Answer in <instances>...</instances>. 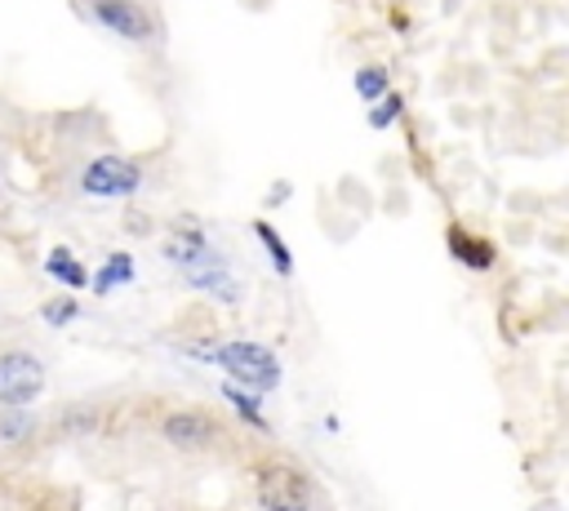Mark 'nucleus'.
<instances>
[{
    "label": "nucleus",
    "mask_w": 569,
    "mask_h": 511,
    "mask_svg": "<svg viewBox=\"0 0 569 511\" xmlns=\"http://www.w3.org/2000/svg\"><path fill=\"white\" fill-rule=\"evenodd\" d=\"M89 9L107 31L124 36V40H147L151 36V13L138 0H89Z\"/></svg>",
    "instance_id": "obj_5"
},
{
    "label": "nucleus",
    "mask_w": 569,
    "mask_h": 511,
    "mask_svg": "<svg viewBox=\"0 0 569 511\" xmlns=\"http://www.w3.org/2000/svg\"><path fill=\"white\" fill-rule=\"evenodd\" d=\"M129 267H133V262H129V253H111V262H107V267H102V275H98V289L107 293L111 284H124V280H129Z\"/></svg>",
    "instance_id": "obj_11"
},
{
    "label": "nucleus",
    "mask_w": 569,
    "mask_h": 511,
    "mask_svg": "<svg viewBox=\"0 0 569 511\" xmlns=\"http://www.w3.org/2000/svg\"><path fill=\"white\" fill-rule=\"evenodd\" d=\"M160 435H164L173 449H209V444L218 440V422L204 418V413L182 409V413H169V418L160 422Z\"/></svg>",
    "instance_id": "obj_6"
},
{
    "label": "nucleus",
    "mask_w": 569,
    "mask_h": 511,
    "mask_svg": "<svg viewBox=\"0 0 569 511\" xmlns=\"http://www.w3.org/2000/svg\"><path fill=\"white\" fill-rule=\"evenodd\" d=\"M44 271L53 275V280H62V284H71V289H80V284H89V271L80 267V258L71 253V249H49V258H44Z\"/></svg>",
    "instance_id": "obj_8"
},
{
    "label": "nucleus",
    "mask_w": 569,
    "mask_h": 511,
    "mask_svg": "<svg viewBox=\"0 0 569 511\" xmlns=\"http://www.w3.org/2000/svg\"><path fill=\"white\" fill-rule=\"evenodd\" d=\"M356 93H360L365 102H378L382 93H391V89H387V71H382V67H360V71H356Z\"/></svg>",
    "instance_id": "obj_9"
},
{
    "label": "nucleus",
    "mask_w": 569,
    "mask_h": 511,
    "mask_svg": "<svg viewBox=\"0 0 569 511\" xmlns=\"http://www.w3.org/2000/svg\"><path fill=\"white\" fill-rule=\"evenodd\" d=\"M253 231H258V240H262V244L271 249V258H276V271H280V275H289V267H293V258H289V249L280 244V236H276V231H271L267 222H253Z\"/></svg>",
    "instance_id": "obj_10"
},
{
    "label": "nucleus",
    "mask_w": 569,
    "mask_h": 511,
    "mask_svg": "<svg viewBox=\"0 0 569 511\" xmlns=\"http://www.w3.org/2000/svg\"><path fill=\"white\" fill-rule=\"evenodd\" d=\"M44 391V364L27 351H4L0 355V404L18 409L31 404Z\"/></svg>",
    "instance_id": "obj_3"
},
{
    "label": "nucleus",
    "mask_w": 569,
    "mask_h": 511,
    "mask_svg": "<svg viewBox=\"0 0 569 511\" xmlns=\"http://www.w3.org/2000/svg\"><path fill=\"white\" fill-rule=\"evenodd\" d=\"M209 360H218L236 382H244L253 391H271L280 382V360L262 342H227V347L209 351Z\"/></svg>",
    "instance_id": "obj_1"
},
{
    "label": "nucleus",
    "mask_w": 569,
    "mask_h": 511,
    "mask_svg": "<svg viewBox=\"0 0 569 511\" xmlns=\"http://www.w3.org/2000/svg\"><path fill=\"white\" fill-rule=\"evenodd\" d=\"M80 187L98 200H111V196H129L138 191V164H129L124 156H98L84 164V178Z\"/></svg>",
    "instance_id": "obj_4"
},
{
    "label": "nucleus",
    "mask_w": 569,
    "mask_h": 511,
    "mask_svg": "<svg viewBox=\"0 0 569 511\" xmlns=\"http://www.w3.org/2000/svg\"><path fill=\"white\" fill-rule=\"evenodd\" d=\"M227 400H231V404H236V409H240V418H244V422H253V427H267V422H262V413H258V404H253V400H244V395H240V391H227Z\"/></svg>",
    "instance_id": "obj_13"
},
{
    "label": "nucleus",
    "mask_w": 569,
    "mask_h": 511,
    "mask_svg": "<svg viewBox=\"0 0 569 511\" xmlns=\"http://www.w3.org/2000/svg\"><path fill=\"white\" fill-rule=\"evenodd\" d=\"M76 315V298H53V302H44V320L49 324H67Z\"/></svg>",
    "instance_id": "obj_12"
},
{
    "label": "nucleus",
    "mask_w": 569,
    "mask_h": 511,
    "mask_svg": "<svg viewBox=\"0 0 569 511\" xmlns=\"http://www.w3.org/2000/svg\"><path fill=\"white\" fill-rule=\"evenodd\" d=\"M449 249H453V258H462V262L476 267V271H485V267L493 262V249H489L485 240H476L471 231H462V227L449 231Z\"/></svg>",
    "instance_id": "obj_7"
},
{
    "label": "nucleus",
    "mask_w": 569,
    "mask_h": 511,
    "mask_svg": "<svg viewBox=\"0 0 569 511\" xmlns=\"http://www.w3.org/2000/svg\"><path fill=\"white\" fill-rule=\"evenodd\" d=\"M396 111H400V98H396V93H382L378 107H373V124H387Z\"/></svg>",
    "instance_id": "obj_14"
},
{
    "label": "nucleus",
    "mask_w": 569,
    "mask_h": 511,
    "mask_svg": "<svg viewBox=\"0 0 569 511\" xmlns=\"http://www.w3.org/2000/svg\"><path fill=\"white\" fill-rule=\"evenodd\" d=\"M258 507L262 511H311V484L298 467L267 462L258 471Z\"/></svg>",
    "instance_id": "obj_2"
}]
</instances>
